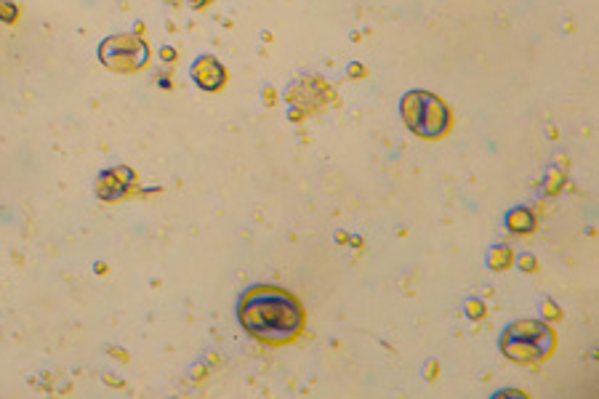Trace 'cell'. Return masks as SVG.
Wrapping results in <instances>:
<instances>
[{"instance_id":"cell-1","label":"cell","mask_w":599,"mask_h":399,"mask_svg":"<svg viewBox=\"0 0 599 399\" xmlns=\"http://www.w3.org/2000/svg\"><path fill=\"white\" fill-rule=\"evenodd\" d=\"M237 320L264 344H288L304 328V309L288 290L256 285L237 301Z\"/></svg>"},{"instance_id":"cell-2","label":"cell","mask_w":599,"mask_h":399,"mask_svg":"<svg viewBox=\"0 0 599 399\" xmlns=\"http://www.w3.org/2000/svg\"><path fill=\"white\" fill-rule=\"evenodd\" d=\"M554 349L552 328L541 320H517L501 333V352L512 362L530 365L546 360Z\"/></svg>"},{"instance_id":"cell-3","label":"cell","mask_w":599,"mask_h":399,"mask_svg":"<svg viewBox=\"0 0 599 399\" xmlns=\"http://www.w3.org/2000/svg\"><path fill=\"white\" fill-rule=\"evenodd\" d=\"M400 115L405 126L424 139H440L450 128L448 104L426 91H410L402 96Z\"/></svg>"},{"instance_id":"cell-4","label":"cell","mask_w":599,"mask_h":399,"mask_svg":"<svg viewBox=\"0 0 599 399\" xmlns=\"http://www.w3.org/2000/svg\"><path fill=\"white\" fill-rule=\"evenodd\" d=\"M99 59L112 70H139L150 59V48L136 35H112L99 48Z\"/></svg>"},{"instance_id":"cell-5","label":"cell","mask_w":599,"mask_h":399,"mask_svg":"<svg viewBox=\"0 0 599 399\" xmlns=\"http://www.w3.org/2000/svg\"><path fill=\"white\" fill-rule=\"evenodd\" d=\"M192 78L205 91H216L224 83V67L213 56H200L195 67H192Z\"/></svg>"},{"instance_id":"cell-6","label":"cell","mask_w":599,"mask_h":399,"mask_svg":"<svg viewBox=\"0 0 599 399\" xmlns=\"http://www.w3.org/2000/svg\"><path fill=\"white\" fill-rule=\"evenodd\" d=\"M506 227L512 229L514 235H528L530 229L536 227V219H533V213L525 211V208H517L506 216Z\"/></svg>"},{"instance_id":"cell-7","label":"cell","mask_w":599,"mask_h":399,"mask_svg":"<svg viewBox=\"0 0 599 399\" xmlns=\"http://www.w3.org/2000/svg\"><path fill=\"white\" fill-rule=\"evenodd\" d=\"M488 264L493 266V269H504V266L512 264V253L506 251V248H496V251L488 256Z\"/></svg>"}]
</instances>
